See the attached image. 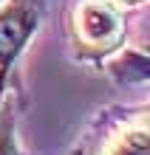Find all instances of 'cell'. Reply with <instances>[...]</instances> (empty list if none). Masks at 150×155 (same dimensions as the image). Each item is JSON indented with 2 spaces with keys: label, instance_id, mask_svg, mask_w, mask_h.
I'll return each mask as SVG.
<instances>
[{
  "label": "cell",
  "instance_id": "1",
  "mask_svg": "<svg viewBox=\"0 0 150 155\" xmlns=\"http://www.w3.org/2000/svg\"><path fill=\"white\" fill-rule=\"evenodd\" d=\"M127 8L116 0H79L71 12V45L82 62L110 59L125 48Z\"/></svg>",
  "mask_w": 150,
  "mask_h": 155
},
{
  "label": "cell",
  "instance_id": "2",
  "mask_svg": "<svg viewBox=\"0 0 150 155\" xmlns=\"http://www.w3.org/2000/svg\"><path fill=\"white\" fill-rule=\"evenodd\" d=\"M43 0H6L0 6V68L12 74L43 23Z\"/></svg>",
  "mask_w": 150,
  "mask_h": 155
},
{
  "label": "cell",
  "instance_id": "3",
  "mask_svg": "<svg viewBox=\"0 0 150 155\" xmlns=\"http://www.w3.org/2000/svg\"><path fill=\"white\" fill-rule=\"evenodd\" d=\"M99 155H150V113H139L105 138Z\"/></svg>",
  "mask_w": 150,
  "mask_h": 155
},
{
  "label": "cell",
  "instance_id": "4",
  "mask_svg": "<svg viewBox=\"0 0 150 155\" xmlns=\"http://www.w3.org/2000/svg\"><path fill=\"white\" fill-rule=\"evenodd\" d=\"M110 76L122 85H133V82H150V57L133 48H122L116 57H110Z\"/></svg>",
  "mask_w": 150,
  "mask_h": 155
},
{
  "label": "cell",
  "instance_id": "5",
  "mask_svg": "<svg viewBox=\"0 0 150 155\" xmlns=\"http://www.w3.org/2000/svg\"><path fill=\"white\" fill-rule=\"evenodd\" d=\"M0 155H26L17 138V107L12 96H3L0 104Z\"/></svg>",
  "mask_w": 150,
  "mask_h": 155
},
{
  "label": "cell",
  "instance_id": "6",
  "mask_svg": "<svg viewBox=\"0 0 150 155\" xmlns=\"http://www.w3.org/2000/svg\"><path fill=\"white\" fill-rule=\"evenodd\" d=\"M3 3H6V0H0V6H3Z\"/></svg>",
  "mask_w": 150,
  "mask_h": 155
}]
</instances>
